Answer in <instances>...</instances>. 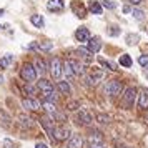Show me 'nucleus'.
Here are the masks:
<instances>
[{
    "instance_id": "3",
    "label": "nucleus",
    "mask_w": 148,
    "mask_h": 148,
    "mask_svg": "<svg viewBox=\"0 0 148 148\" xmlns=\"http://www.w3.org/2000/svg\"><path fill=\"white\" fill-rule=\"evenodd\" d=\"M135 100H136V88L135 87H128L125 92H123V98H121V105L125 108H132L135 105Z\"/></svg>"
},
{
    "instance_id": "43",
    "label": "nucleus",
    "mask_w": 148,
    "mask_h": 148,
    "mask_svg": "<svg viewBox=\"0 0 148 148\" xmlns=\"http://www.w3.org/2000/svg\"><path fill=\"white\" fill-rule=\"evenodd\" d=\"M128 2H130V3H133V5H138L141 0H128Z\"/></svg>"
},
{
    "instance_id": "26",
    "label": "nucleus",
    "mask_w": 148,
    "mask_h": 148,
    "mask_svg": "<svg viewBox=\"0 0 148 148\" xmlns=\"http://www.w3.org/2000/svg\"><path fill=\"white\" fill-rule=\"evenodd\" d=\"M98 62H100L101 67L108 68V70H118V68H116V63H113V62H108V60H105V58H98Z\"/></svg>"
},
{
    "instance_id": "21",
    "label": "nucleus",
    "mask_w": 148,
    "mask_h": 148,
    "mask_svg": "<svg viewBox=\"0 0 148 148\" xmlns=\"http://www.w3.org/2000/svg\"><path fill=\"white\" fill-rule=\"evenodd\" d=\"M42 107H43V110H45V112L48 113V116L53 120V115L57 113V110H55V103H52V101H47V100H45Z\"/></svg>"
},
{
    "instance_id": "47",
    "label": "nucleus",
    "mask_w": 148,
    "mask_h": 148,
    "mask_svg": "<svg viewBox=\"0 0 148 148\" xmlns=\"http://www.w3.org/2000/svg\"><path fill=\"white\" fill-rule=\"evenodd\" d=\"M118 148H128V147H118Z\"/></svg>"
},
{
    "instance_id": "37",
    "label": "nucleus",
    "mask_w": 148,
    "mask_h": 148,
    "mask_svg": "<svg viewBox=\"0 0 148 148\" xmlns=\"http://www.w3.org/2000/svg\"><path fill=\"white\" fill-rule=\"evenodd\" d=\"M0 118H2V120H3V123H5V125H8V123H10V116H8L7 113H5V112H3V110H0Z\"/></svg>"
},
{
    "instance_id": "22",
    "label": "nucleus",
    "mask_w": 148,
    "mask_h": 148,
    "mask_svg": "<svg viewBox=\"0 0 148 148\" xmlns=\"http://www.w3.org/2000/svg\"><path fill=\"white\" fill-rule=\"evenodd\" d=\"M63 73L67 75V78H70V80L77 77V75H75V72H73V68H72V65H70V62H68V60L65 62V63H63Z\"/></svg>"
},
{
    "instance_id": "17",
    "label": "nucleus",
    "mask_w": 148,
    "mask_h": 148,
    "mask_svg": "<svg viewBox=\"0 0 148 148\" xmlns=\"http://www.w3.org/2000/svg\"><path fill=\"white\" fill-rule=\"evenodd\" d=\"M70 65H72V68H73V72L77 77H82V75H85V67L82 65L78 60H73V58H70Z\"/></svg>"
},
{
    "instance_id": "38",
    "label": "nucleus",
    "mask_w": 148,
    "mask_h": 148,
    "mask_svg": "<svg viewBox=\"0 0 148 148\" xmlns=\"http://www.w3.org/2000/svg\"><path fill=\"white\" fill-rule=\"evenodd\" d=\"M108 34H110V35H113V37H116V35L120 34V28H118V27H110Z\"/></svg>"
},
{
    "instance_id": "14",
    "label": "nucleus",
    "mask_w": 148,
    "mask_h": 148,
    "mask_svg": "<svg viewBox=\"0 0 148 148\" xmlns=\"http://www.w3.org/2000/svg\"><path fill=\"white\" fill-rule=\"evenodd\" d=\"M72 10H73V14L77 17H80V18H85L87 17V8L82 5L80 2H73L72 3Z\"/></svg>"
},
{
    "instance_id": "32",
    "label": "nucleus",
    "mask_w": 148,
    "mask_h": 148,
    "mask_svg": "<svg viewBox=\"0 0 148 148\" xmlns=\"http://www.w3.org/2000/svg\"><path fill=\"white\" fill-rule=\"evenodd\" d=\"M101 7L113 10V8H116V3H115V2H112V0H103V2H101Z\"/></svg>"
},
{
    "instance_id": "29",
    "label": "nucleus",
    "mask_w": 148,
    "mask_h": 148,
    "mask_svg": "<svg viewBox=\"0 0 148 148\" xmlns=\"http://www.w3.org/2000/svg\"><path fill=\"white\" fill-rule=\"evenodd\" d=\"M78 53H80V57L85 62H92V58H93V57L90 55V52H88V50H85V48H80V50H78Z\"/></svg>"
},
{
    "instance_id": "42",
    "label": "nucleus",
    "mask_w": 148,
    "mask_h": 148,
    "mask_svg": "<svg viewBox=\"0 0 148 148\" xmlns=\"http://www.w3.org/2000/svg\"><path fill=\"white\" fill-rule=\"evenodd\" d=\"M123 12H125V14H128V12H132V8L128 7V5H125V7H123Z\"/></svg>"
},
{
    "instance_id": "31",
    "label": "nucleus",
    "mask_w": 148,
    "mask_h": 148,
    "mask_svg": "<svg viewBox=\"0 0 148 148\" xmlns=\"http://www.w3.org/2000/svg\"><path fill=\"white\" fill-rule=\"evenodd\" d=\"M132 14H133V17L136 18V20H143V18H145V14H143V10L133 8V10H132Z\"/></svg>"
},
{
    "instance_id": "1",
    "label": "nucleus",
    "mask_w": 148,
    "mask_h": 148,
    "mask_svg": "<svg viewBox=\"0 0 148 148\" xmlns=\"http://www.w3.org/2000/svg\"><path fill=\"white\" fill-rule=\"evenodd\" d=\"M37 87H38L40 93L45 97V100H47V101H52V103H55V101H57V95H55L53 85H52V83H50L48 80L42 78V80L37 83Z\"/></svg>"
},
{
    "instance_id": "25",
    "label": "nucleus",
    "mask_w": 148,
    "mask_h": 148,
    "mask_svg": "<svg viewBox=\"0 0 148 148\" xmlns=\"http://www.w3.org/2000/svg\"><path fill=\"white\" fill-rule=\"evenodd\" d=\"M30 22H32L37 28H42L43 25H45V22H43V17H42V15H32V17H30Z\"/></svg>"
},
{
    "instance_id": "10",
    "label": "nucleus",
    "mask_w": 148,
    "mask_h": 148,
    "mask_svg": "<svg viewBox=\"0 0 148 148\" xmlns=\"http://www.w3.org/2000/svg\"><path fill=\"white\" fill-rule=\"evenodd\" d=\"M22 107L25 108V110L37 112V110H40V103L35 100V98H23V100H22Z\"/></svg>"
},
{
    "instance_id": "30",
    "label": "nucleus",
    "mask_w": 148,
    "mask_h": 148,
    "mask_svg": "<svg viewBox=\"0 0 148 148\" xmlns=\"http://www.w3.org/2000/svg\"><path fill=\"white\" fill-rule=\"evenodd\" d=\"M97 121L101 123V125H107V123H110V116L105 115V113H98L97 115Z\"/></svg>"
},
{
    "instance_id": "13",
    "label": "nucleus",
    "mask_w": 148,
    "mask_h": 148,
    "mask_svg": "<svg viewBox=\"0 0 148 148\" xmlns=\"http://www.w3.org/2000/svg\"><path fill=\"white\" fill-rule=\"evenodd\" d=\"M75 38L78 42H88L90 40V32H88L87 27H80L77 32H75Z\"/></svg>"
},
{
    "instance_id": "27",
    "label": "nucleus",
    "mask_w": 148,
    "mask_h": 148,
    "mask_svg": "<svg viewBox=\"0 0 148 148\" xmlns=\"http://www.w3.org/2000/svg\"><path fill=\"white\" fill-rule=\"evenodd\" d=\"M12 62H14V57H12V55H10V53H7V55H5V57H3V58H0V67L7 68L8 65L12 63Z\"/></svg>"
},
{
    "instance_id": "16",
    "label": "nucleus",
    "mask_w": 148,
    "mask_h": 148,
    "mask_svg": "<svg viewBox=\"0 0 148 148\" xmlns=\"http://www.w3.org/2000/svg\"><path fill=\"white\" fill-rule=\"evenodd\" d=\"M47 8L50 12H62L63 10V0H48Z\"/></svg>"
},
{
    "instance_id": "18",
    "label": "nucleus",
    "mask_w": 148,
    "mask_h": 148,
    "mask_svg": "<svg viewBox=\"0 0 148 148\" xmlns=\"http://www.w3.org/2000/svg\"><path fill=\"white\" fill-rule=\"evenodd\" d=\"M138 108H141V110H147L148 108V90H143L138 95Z\"/></svg>"
},
{
    "instance_id": "4",
    "label": "nucleus",
    "mask_w": 148,
    "mask_h": 148,
    "mask_svg": "<svg viewBox=\"0 0 148 148\" xmlns=\"http://www.w3.org/2000/svg\"><path fill=\"white\" fill-rule=\"evenodd\" d=\"M20 77L23 78L25 83H32V82H35V78H37V70H35L34 65L25 63V65L22 67V70H20Z\"/></svg>"
},
{
    "instance_id": "45",
    "label": "nucleus",
    "mask_w": 148,
    "mask_h": 148,
    "mask_svg": "<svg viewBox=\"0 0 148 148\" xmlns=\"http://www.w3.org/2000/svg\"><path fill=\"white\" fill-rule=\"evenodd\" d=\"M3 14H5V10H0V17H2Z\"/></svg>"
},
{
    "instance_id": "44",
    "label": "nucleus",
    "mask_w": 148,
    "mask_h": 148,
    "mask_svg": "<svg viewBox=\"0 0 148 148\" xmlns=\"http://www.w3.org/2000/svg\"><path fill=\"white\" fill-rule=\"evenodd\" d=\"M5 28H8L7 23H2V25H0V30H5Z\"/></svg>"
},
{
    "instance_id": "41",
    "label": "nucleus",
    "mask_w": 148,
    "mask_h": 148,
    "mask_svg": "<svg viewBox=\"0 0 148 148\" xmlns=\"http://www.w3.org/2000/svg\"><path fill=\"white\" fill-rule=\"evenodd\" d=\"M35 148H48V147L45 145V143H37V145H35Z\"/></svg>"
},
{
    "instance_id": "20",
    "label": "nucleus",
    "mask_w": 148,
    "mask_h": 148,
    "mask_svg": "<svg viewBox=\"0 0 148 148\" xmlns=\"http://www.w3.org/2000/svg\"><path fill=\"white\" fill-rule=\"evenodd\" d=\"M88 10H90L92 14H95V15H101V12H103V7H101L100 2H95V0H92V2L88 3Z\"/></svg>"
},
{
    "instance_id": "9",
    "label": "nucleus",
    "mask_w": 148,
    "mask_h": 148,
    "mask_svg": "<svg viewBox=\"0 0 148 148\" xmlns=\"http://www.w3.org/2000/svg\"><path fill=\"white\" fill-rule=\"evenodd\" d=\"M40 125L43 128H45V132L48 133V136L53 140V133H55V127H53V121H52V118H48V116H43V118H40Z\"/></svg>"
},
{
    "instance_id": "19",
    "label": "nucleus",
    "mask_w": 148,
    "mask_h": 148,
    "mask_svg": "<svg viewBox=\"0 0 148 148\" xmlns=\"http://www.w3.org/2000/svg\"><path fill=\"white\" fill-rule=\"evenodd\" d=\"M88 143H103V135L98 130H93L88 135Z\"/></svg>"
},
{
    "instance_id": "2",
    "label": "nucleus",
    "mask_w": 148,
    "mask_h": 148,
    "mask_svg": "<svg viewBox=\"0 0 148 148\" xmlns=\"http://www.w3.org/2000/svg\"><path fill=\"white\" fill-rule=\"evenodd\" d=\"M121 90H123V83H121L120 80H110L107 85H105V95L112 97V98L118 97V95L121 93Z\"/></svg>"
},
{
    "instance_id": "23",
    "label": "nucleus",
    "mask_w": 148,
    "mask_h": 148,
    "mask_svg": "<svg viewBox=\"0 0 148 148\" xmlns=\"http://www.w3.org/2000/svg\"><path fill=\"white\" fill-rule=\"evenodd\" d=\"M57 87H58V90H60L62 95H70L72 93V88H70V85H68V82H58Z\"/></svg>"
},
{
    "instance_id": "33",
    "label": "nucleus",
    "mask_w": 148,
    "mask_h": 148,
    "mask_svg": "<svg viewBox=\"0 0 148 148\" xmlns=\"http://www.w3.org/2000/svg\"><path fill=\"white\" fill-rule=\"evenodd\" d=\"M67 108L70 110V112H75V110H78V108H80V101H68Z\"/></svg>"
},
{
    "instance_id": "5",
    "label": "nucleus",
    "mask_w": 148,
    "mask_h": 148,
    "mask_svg": "<svg viewBox=\"0 0 148 148\" xmlns=\"http://www.w3.org/2000/svg\"><path fill=\"white\" fill-rule=\"evenodd\" d=\"M103 77H105V72L101 68H92L88 72V75L85 77V82L88 85H97V83H100L103 80Z\"/></svg>"
},
{
    "instance_id": "36",
    "label": "nucleus",
    "mask_w": 148,
    "mask_h": 148,
    "mask_svg": "<svg viewBox=\"0 0 148 148\" xmlns=\"http://www.w3.org/2000/svg\"><path fill=\"white\" fill-rule=\"evenodd\" d=\"M138 63H140L141 67H147L148 65V55H140V57H138Z\"/></svg>"
},
{
    "instance_id": "46",
    "label": "nucleus",
    "mask_w": 148,
    "mask_h": 148,
    "mask_svg": "<svg viewBox=\"0 0 148 148\" xmlns=\"http://www.w3.org/2000/svg\"><path fill=\"white\" fill-rule=\"evenodd\" d=\"M2 80H3V77H2V75H0V82H2Z\"/></svg>"
},
{
    "instance_id": "28",
    "label": "nucleus",
    "mask_w": 148,
    "mask_h": 148,
    "mask_svg": "<svg viewBox=\"0 0 148 148\" xmlns=\"http://www.w3.org/2000/svg\"><path fill=\"white\" fill-rule=\"evenodd\" d=\"M132 58H130V55H121L120 57V65L121 67H127V68H130L132 67Z\"/></svg>"
},
{
    "instance_id": "40",
    "label": "nucleus",
    "mask_w": 148,
    "mask_h": 148,
    "mask_svg": "<svg viewBox=\"0 0 148 148\" xmlns=\"http://www.w3.org/2000/svg\"><path fill=\"white\" fill-rule=\"evenodd\" d=\"M3 148H15L14 143H12V140H5L3 141Z\"/></svg>"
},
{
    "instance_id": "24",
    "label": "nucleus",
    "mask_w": 148,
    "mask_h": 148,
    "mask_svg": "<svg viewBox=\"0 0 148 148\" xmlns=\"http://www.w3.org/2000/svg\"><path fill=\"white\" fill-rule=\"evenodd\" d=\"M35 70H37L40 75H43L45 72H47V65H45L43 58H37V60H35Z\"/></svg>"
},
{
    "instance_id": "6",
    "label": "nucleus",
    "mask_w": 148,
    "mask_h": 148,
    "mask_svg": "<svg viewBox=\"0 0 148 148\" xmlns=\"http://www.w3.org/2000/svg\"><path fill=\"white\" fill-rule=\"evenodd\" d=\"M53 138L58 141H63L70 138V128L65 127V125H60V127H55V133H53Z\"/></svg>"
},
{
    "instance_id": "8",
    "label": "nucleus",
    "mask_w": 148,
    "mask_h": 148,
    "mask_svg": "<svg viewBox=\"0 0 148 148\" xmlns=\"http://www.w3.org/2000/svg\"><path fill=\"white\" fill-rule=\"evenodd\" d=\"M62 72H63V65L58 58H53L52 60V65H50V73L53 78H60L62 77Z\"/></svg>"
},
{
    "instance_id": "7",
    "label": "nucleus",
    "mask_w": 148,
    "mask_h": 148,
    "mask_svg": "<svg viewBox=\"0 0 148 148\" xmlns=\"http://www.w3.org/2000/svg\"><path fill=\"white\" fill-rule=\"evenodd\" d=\"M75 120H77V123H78V125L87 127V125H90V123L93 121V116L88 113L87 110H80V112L77 113V118H75Z\"/></svg>"
},
{
    "instance_id": "35",
    "label": "nucleus",
    "mask_w": 148,
    "mask_h": 148,
    "mask_svg": "<svg viewBox=\"0 0 148 148\" xmlns=\"http://www.w3.org/2000/svg\"><path fill=\"white\" fill-rule=\"evenodd\" d=\"M20 121L23 127H32V120L28 116H25V115H20Z\"/></svg>"
},
{
    "instance_id": "34",
    "label": "nucleus",
    "mask_w": 148,
    "mask_h": 148,
    "mask_svg": "<svg viewBox=\"0 0 148 148\" xmlns=\"http://www.w3.org/2000/svg\"><path fill=\"white\" fill-rule=\"evenodd\" d=\"M138 40H140V37H138V35H127V43H128V45H135Z\"/></svg>"
},
{
    "instance_id": "11",
    "label": "nucleus",
    "mask_w": 148,
    "mask_h": 148,
    "mask_svg": "<svg viewBox=\"0 0 148 148\" xmlns=\"http://www.w3.org/2000/svg\"><path fill=\"white\" fill-rule=\"evenodd\" d=\"M68 148H83V138L82 135L75 133L68 138Z\"/></svg>"
},
{
    "instance_id": "15",
    "label": "nucleus",
    "mask_w": 148,
    "mask_h": 148,
    "mask_svg": "<svg viewBox=\"0 0 148 148\" xmlns=\"http://www.w3.org/2000/svg\"><path fill=\"white\" fill-rule=\"evenodd\" d=\"M100 48H101V42H100L98 37H93V38L88 40V52H90V53H97Z\"/></svg>"
},
{
    "instance_id": "12",
    "label": "nucleus",
    "mask_w": 148,
    "mask_h": 148,
    "mask_svg": "<svg viewBox=\"0 0 148 148\" xmlns=\"http://www.w3.org/2000/svg\"><path fill=\"white\" fill-rule=\"evenodd\" d=\"M52 47H53V43L52 42H43V43H37V42H34V43H30L28 45V50H45V52H48V50H52Z\"/></svg>"
},
{
    "instance_id": "39",
    "label": "nucleus",
    "mask_w": 148,
    "mask_h": 148,
    "mask_svg": "<svg viewBox=\"0 0 148 148\" xmlns=\"http://www.w3.org/2000/svg\"><path fill=\"white\" fill-rule=\"evenodd\" d=\"M87 148H105V145L103 143H88Z\"/></svg>"
}]
</instances>
